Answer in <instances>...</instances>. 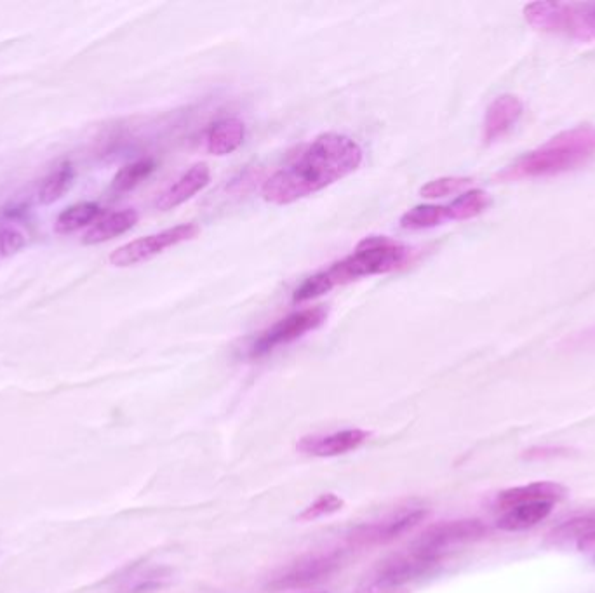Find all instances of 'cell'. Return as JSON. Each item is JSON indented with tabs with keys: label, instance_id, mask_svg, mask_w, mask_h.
<instances>
[{
	"label": "cell",
	"instance_id": "6da1fadb",
	"mask_svg": "<svg viewBox=\"0 0 595 593\" xmlns=\"http://www.w3.org/2000/svg\"><path fill=\"white\" fill-rule=\"evenodd\" d=\"M361 164L362 148L357 141L345 134H321L265 181L261 195L270 204L288 206L347 178Z\"/></svg>",
	"mask_w": 595,
	"mask_h": 593
},
{
	"label": "cell",
	"instance_id": "7a4b0ae2",
	"mask_svg": "<svg viewBox=\"0 0 595 593\" xmlns=\"http://www.w3.org/2000/svg\"><path fill=\"white\" fill-rule=\"evenodd\" d=\"M594 157L595 127H575L550 138L542 147L522 155L500 176L502 180L509 181L550 178L585 166Z\"/></svg>",
	"mask_w": 595,
	"mask_h": 593
},
{
	"label": "cell",
	"instance_id": "3957f363",
	"mask_svg": "<svg viewBox=\"0 0 595 593\" xmlns=\"http://www.w3.org/2000/svg\"><path fill=\"white\" fill-rule=\"evenodd\" d=\"M409 258L411 251L401 242L383 235H371L361 240L350 256L324 270V275L331 286H343L361 277L401 270L408 265Z\"/></svg>",
	"mask_w": 595,
	"mask_h": 593
},
{
	"label": "cell",
	"instance_id": "277c9868",
	"mask_svg": "<svg viewBox=\"0 0 595 593\" xmlns=\"http://www.w3.org/2000/svg\"><path fill=\"white\" fill-rule=\"evenodd\" d=\"M524 18L540 32L595 40V2H533L524 7Z\"/></svg>",
	"mask_w": 595,
	"mask_h": 593
},
{
	"label": "cell",
	"instance_id": "5b68a950",
	"mask_svg": "<svg viewBox=\"0 0 595 593\" xmlns=\"http://www.w3.org/2000/svg\"><path fill=\"white\" fill-rule=\"evenodd\" d=\"M441 560L411 547L380 562L373 573L355 587L354 593H409V583L430 573Z\"/></svg>",
	"mask_w": 595,
	"mask_h": 593
},
{
	"label": "cell",
	"instance_id": "8992f818",
	"mask_svg": "<svg viewBox=\"0 0 595 593\" xmlns=\"http://www.w3.org/2000/svg\"><path fill=\"white\" fill-rule=\"evenodd\" d=\"M199 234H201V228L195 223L176 225L168 230H162L159 234L147 235V237L131 240L128 244L117 247L114 253L108 256V261L115 268L136 267L141 263H147L171 247L180 246L188 240H194L195 237H199Z\"/></svg>",
	"mask_w": 595,
	"mask_h": 593
},
{
	"label": "cell",
	"instance_id": "52a82bcc",
	"mask_svg": "<svg viewBox=\"0 0 595 593\" xmlns=\"http://www.w3.org/2000/svg\"><path fill=\"white\" fill-rule=\"evenodd\" d=\"M488 534V527L477 519L446 520L428 527L427 531L413 543L423 554L442 560L449 548L463 543L479 541Z\"/></svg>",
	"mask_w": 595,
	"mask_h": 593
},
{
	"label": "cell",
	"instance_id": "ba28073f",
	"mask_svg": "<svg viewBox=\"0 0 595 593\" xmlns=\"http://www.w3.org/2000/svg\"><path fill=\"white\" fill-rule=\"evenodd\" d=\"M341 560H343V554L338 550L303 555L295 562H291L288 567H284L270 583V587L277 590L310 587L335 573L341 566Z\"/></svg>",
	"mask_w": 595,
	"mask_h": 593
},
{
	"label": "cell",
	"instance_id": "9c48e42d",
	"mask_svg": "<svg viewBox=\"0 0 595 593\" xmlns=\"http://www.w3.org/2000/svg\"><path fill=\"white\" fill-rule=\"evenodd\" d=\"M326 319H328V310L324 307L305 308L288 315L286 319L279 320L265 333L260 334V338L251 347V354L256 357V355L268 354L270 350L281 345H288L310 331L319 329Z\"/></svg>",
	"mask_w": 595,
	"mask_h": 593
},
{
	"label": "cell",
	"instance_id": "30bf717a",
	"mask_svg": "<svg viewBox=\"0 0 595 593\" xmlns=\"http://www.w3.org/2000/svg\"><path fill=\"white\" fill-rule=\"evenodd\" d=\"M425 515H427V510L420 505L418 507H413V505L402 507L401 510L383 517L378 522H371V524L355 529L350 540L357 547L385 545L418 526L425 519Z\"/></svg>",
	"mask_w": 595,
	"mask_h": 593
},
{
	"label": "cell",
	"instance_id": "8fae6325",
	"mask_svg": "<svg viewBox=\"0 0 595 593\" xmlns=\"http://www.w3.org/2000/svg\"><path fill=\"white\" fill-rule=\"evenodd\" d=\"M369 437L371 434L361 428H348L326 435H307L298 442V451L317 458H333L359 449L368 442Z\"/></svg>",
	"mask_w": 595,
	"mask_h": 593
},
{
	"label": "cell",
	"instance_id": "7c38bea8",
	"mask_svg": "<svg viewBox=\"0 0 595 593\" xmlns=\"http://www.w3.org/2000/svg\"><path fill=\"white\" fill-rule=\"evenodd\" d=\"M522 101L514 96V94H502L498 96L484 115V124H482V136L486 143H495V141L502 140L503 136L517 126V122L521 120Z\"/></svg>",
	"mask_w": 595,
	"mask_h": 593
},
{
	"label": "cell",
	"instance_id": "4fadbf2b",
	"mask_svg": "<svg viewBox=\"0 0 595 593\" xmlns=\"http://www.w3.org/2000/svg\"><path fill=\"white\" fill-rule=\"evenodd\" d=\"M568 494V489L555 484V482H533L528 486L512 487L503 493L498 494L496 498V507L500 510H510V508L526 505V503H552L554 501L564 500Z\"/></svg>",
	"mask_w": 595,
	"mask_h": 593
},
{
	"label": "cell",
	"instance_id": "5bb4252c",
	"mask_svg": "<svg viewBox=\"0 0 595 593\" xmlns=\"http://www.w3.org/2000/svg\"><path fill=\"white\" fill-rule=\"evenodd\" d=\"M209 183H211V171H209L208 164H195L166 192H162L161 197L157 199V209L171 211L174 207L185 204L187 200L202 192Z\"/></svg>",
	"mask_w": 595,
	"mask_h": 593
},
{
	"label": "cell",
	"instance_id": "9a60e30c",
	"mask_svg": "<svg viewBox=\"0 0 595 593\" xmlns=\"http://www.w3.org/2000/svg\"><path fill=\"white\" fill-rule=\"evenodd\" d=\"M138 218L140 216L134 209H124V211L108 214L87 230L84 237H82V244L84 246H98V244H103L108 240L117 239L119 235L128 234L129 230L138 223Z\"/></svg>",
	"mask_w": 595,
	"mask_h": 593
},
{
	"label": "cell",
	"instance_id": "2e32d148",
	"mask_svg": "<svg viewBox=\"0 0 595 593\" xmlns=\"http://www.w3.org/2000/svg\"><path fill=\"white\" fill-rule=\"evenodd\" d=\"M246 138V126L241 119H223L216 122L208 134L209 154L223 155L234 154L237 148L241 147L242 141Z\"/></svg>",
	"mask_w": 595,
	"mask_h": 593
},
{
	"label": "cell",
	"instance_id": "e0dca14e",
	"mask_svg": "<svg viewBox=\"0 0 595 593\" xmlns=\"http://www.w3.org/2000/svg\"><path fill=\"white\" fill-rule=\"evenodd\" d=\"M552 512V503H526L519 507L505 510V514L498 519V527L507 533H519L531 527L538 526L542 520Z\"/></svg>",
	"mask_w": 595,
	"mask_h": 593
},
{
	"label": "cell",
	"instance_id": "ac0fdd59",
	"mask_svg": "<svg viewBox=\"0 0 595 593\" xmlns=\"http://www.w3.org/2000/svg\"><path fill=\"white\" fill-rule=\"evenodd\" d=\"M552 538L555 541H576L580 550L592 547L595 545V512L562 522L552 531Z\"/></svg>",
	"mask_w": 595,
	"mask_h": 593
},
{
	"label": "cell",
	"instance_id": "d6986e66",
	"mask_svg": "<svg viewBox=\"0 0 595 593\" xmlns=\"http://www.w3.org/2000/svg\"><path fill=\"white\" fill-rule=\"evenodd\" d=\"M74 178V164L70 160H63L54 167L39 188V200H41L42 206H51L56 200H60L63 195L67 194L68 188L72 187V183H74Z\"/></svg>",
	"mask_w": 595,
	"mask_h": 593
},
{
	"label": "cell",
	"instance_id": "ffe728a7",
	"mask_svg": "<svg viewBox=\"0 0 595 593\" xmlns=\"http://www.w3.org/2000/svg\"><path fill=\"white\" fill-rule=\"evenodd\" d=\"M100 204L96 202H79L75 206H70L65 209L63 213L58 216V220L54 223V228L58 234H74L77 230L87 227L89 223H93L98 216H101Z\"/></svg>",
	"mask_w": 595,
	"mask_h": 593
},
{
	"label": "cell",
	"instance_id": "44dd1931",
	"mask_svg": "<svg viewBox=\"0 0 595 593\" xmlns=\"http://www.w3.org/2000/svg\"><path fill=\"white\" fill-rule=\"evenodd\" d=\"M491 204L488 192H484L481 188H472L463 192L458 199L453 200L448 209V220L463 221L477 218L479 214L484 213Z\"/></svg>",
	"mask_w": 595,
	"mask_h": 593
},
{
	"label": "cell",
	"instance_id": "7402d4cb",
	"mask_svg": "<svg viewBox=\"0 0 595 593\" xmlns=\"http://www.w3.org/2000/svg\"><path fill=\"white\" fill-rule=\"evenodd\" d=\"M155 166L157 164H155L154 159H141L122 167L121 171L115 174L114 181H112V190L117 194L131 192L133 188L140 185L141 181L147 180L148 176L154 173Z\"/></svg>",
	"mask_w": 595,
	"mask_h": 593
},
{
	"label": "cell",
	"instance_id": "603a6c76",
	"mask_svg": "<svg viewBox=\"0 0 595 593\" xmlns=\"http://www.w3.org/2000/svg\"><path fill=\"white\" fill-rule=\"evenodd\" d=\"M448 220V209L446 206H432L423 204L409 209L408 213L401 218V227L406 230H425L441 225L442 221Z\"/></svg>",
	"mask_w": 595,
	"mask_h": 593
},
{
	"label": "cell",
	"instance_id": "cb8c5ba5",
	"mask_svg": "<svg viewBox=\"0 0 595 593\" xmlns=\"http://www.w3.org/2000/svg\"><path fill=\"white\" fill-rule=\"evenodd\" d=\"M470 185H472L470 178L446 176V178H437V180L428 181L427 185H423L422 190H420V195L425 197V199H441V197H448V195L463 192Z\"/></svg>",
	"mask_w": 595,
	"mask_h": 593
},
{
	"label": "cell",
	"instance_id": "d4e9b609",
	"mask_svg": "<svg viewBox=\"0 0 595 593\" xmlns=\"http://www.w3.org/2000/svg\"><path fill=\"white\" fill-rule=\"evenodd\" d=\"M343 505H345V503H343L340 496H336V494L333 493L321 494L317 500L312 501V503L298 515V519L317 520L322 519V517H329V515L340 512Z\"/></svg>",
	"mask_w": 595,
	"mask_h": 593
},
{
	"label": "cell",
	"instance_id": "484cf974",
	"mask_svg": "<svg viewBox=\"0 0 595 593\" xmlns=\"http://www.w3.org/2000/svg\"><path fill=\"white\" fill-rule=\"evenodd\" d=\"M331 289H333V286L329 284L328 277L324 275V272H319V274L308 277V279L296 289L293 301H295V303H305V301L315 300V298H319L322 294L329 293Z\"/></svg>",
	"mask_w": 595,
	"mask_h": 593
},
{
	"label": "cell",
	"instance_id": "4316f807",
	"mask_svg": "<svg viewBox=\"0 0 595 593\" xmlns=\"http://www.w3.org/2000/svg\"><path fill=\"white\" fill-rule=\"evenodd\" d=\"M27 244L25 234L11 225H2L0 227V256L9 258L13 254L20 253L21 249Z\"/></svg>",
	"mask_w": 595,
	"mask_h": 593
},
{
	"label": "cell",
	"instance_id": "83f0119b",
	"mask_svg": "<svg viewBox=\"0 0 595 593\" xmlns=\"http://www.w3.org/2000/svg\"><path fill=\"white\" fill-rule=\"evenodd\" d=\"M592 338H594V340H595V331H594V334H592Z\"/></svg>",
	"mask_w": 595,
	"mask_h": 593
},
{
	"label": "cell",
	"instance_id": "f1b7e54d",
	"mask_svg": "<svg viewBox=\"0 0 595 593\" xmlns=\"http://www.w3.org/2000/svg\"><path fill=\"white\" fill-rule=\"evenodd\" d=\"M310 593H312V592H310ZM314 593H319V592H314Z\"/></svg>",
	"mask_w": 595,
	"mask_h": 593
}]
</instances>
